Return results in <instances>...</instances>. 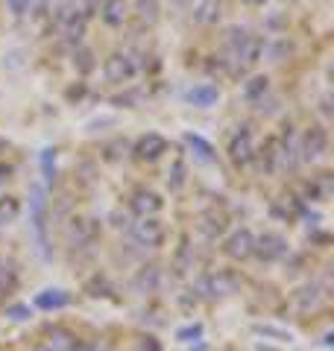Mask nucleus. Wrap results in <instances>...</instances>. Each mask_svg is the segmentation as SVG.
<instances>
[{
    "mask_svg": "<svg viewBox=\"0 0 334 351\" xmlns=\"http://www.w3.org/2000/svg\"><path fill=\"white\" fill-rule=\"evenodd\" d=\"M229 53H232V62H235L238 68H252L264 53V38L252 36L247 29H232L229 32Z\"/></svg>",
    "mask_w": 334,
    "mask_h": 351,
    "instance_id": "obj_1",
    "label": "nucleus"
},
{
    "mask_svg": "<svg viewBox=\"0 0 334 351\" xmlns=\"http://www.w3.org/2000/svg\"><path fill=\"white\" fill-rule=\"evenodd\" d=\"M129 237H132V243L135 246L159 249L164 243V226L155 217H144V219H138V223H132Z\"/></svg>",
    "mask_w": 334,
    "mask_h": 351,
    "instance_id": "obj_2",
    "label": "nucleus"
},
{
    "mask_svg": "<svg viewBox=\"0 0 334 351\" xmlns=\"http://www.w3.org/2000/svg\"><path fill=\"white\" fill-rule=\"evenodd\" d=\"M241 287L238 276H232V272H214V276H205L199 281V293L208 295V299H226V295H235Z\"/></svg>",
    "mask_w": 334,
    "mask_h": 351,
    "instance_id": "obj_3",
    "label": "nucleus"
},
{
    "mask_svg": "<svg viewBox=\"0 0 334 351\" xmlns=\"http://www.w3.org/2000/svg\"><path fill=\"white\" fill-rule=\"evenodd\" d=\"M287 252H291V246H287V240L282 234H273V232H267L261 237H255V249H252V255L264 261V263H273V261H282Z\"/></svg>",
    "mask_w": 334,
    "mask_h": 351,
    "instance_id": "obj_4",
    "label": "nucleus"
},
{
    "mask_svg": "<svg viewBox=\"0 0 334 351\" xmlns=\"http://www.w3.org/2000/svg\"><path fill=\"white\" fill-rule=\"evenodd\" d=\"M103 73H106L109 82L124 85L138 73V64H135V59H132L129 53H111V56L106 59V64H103Z\"/></svg>",
    "mask_w": 334,
    "mask_h": 351,
    "instance_id": "obj_5",
    "label": "nucleus"
},
{
    "mask_svg": "<svg viewBox=\"0 0 334 351\" xmlns=\"http://www.w3.org/2000/svg\"><path fill=\"white\" fill-rule=\"evenodd\" d=\"M329 149V132L320 123L308 126L302 135V144H299V152H302V161H320Z\"/></svg>",
    "mask_w": 334,
    "mask_h": 351,
    "instance_id": "obj_6",
    "label": "nucleus"
},
{
    "mask_svg": "<svg viewBox=\"0 0 334 351\" xmlns=\"http://www.w3.org/2000/svg\"><path fill=\"white\" fill-rule=\"evenodd\" d=\"M229 158L235 164H247L255 158V141H252L249 126H238L235 135L229 138Z\"/></svg>",
    "mask_w": 334,
    "mask_h": 351,
    "instance_id": "obj_7",
    "label": "nucleus"
},
{
    "mask_svg": "<svg viewBox=\"0 0 334 351\" xmlns=\"http://www.w3.org/2000/svg\"><path fill=\"white\" fill-rule=\"evenodd\" d=\"M252 249H255V234L249 232V228H238V232H232L226 237V243H223V252H226L232 261L252 258Z\"/></svg>",
    "mask_w": 334,
    "mask_h": 351,
    "instance_id": "obj_8",
    "label": "nucleus"
},
{
    "mask_svg": "<svg viewBox=\"0 0 334 351\" xmlns=\"http://www.w3.org/2000/svg\"><path fill=\"white\" fill-rule=\"evenodd\" d=\"M30 211H32V228H36V234H38V243H41V249L47 246V202H44V191L41 188H32L30 191Z\"/></svg>",
    "mask_w": 334,
    "mask_h": 351,
    "instance_id": "obj_9",
    "label": "nucleus"
},
{
    "mask_svg": "<svg viewBox=\"0 0 334 351\" xmlns=\"http://www.w3.org/2000/svg\"><path fill=\"white\" fill-rule=\"evenodd\" d=\"M132 152H135L138 161H155V158H162V152H167V141L162 135H155V132H150V135L138 138V144Z\"/></svg>",
    "mask_w": 334,
    "mask_h": 351,
    "instance_id": "obj_10",
    "label": "nucleus"
},
{
    "mask_svg": "<svg viewBox=\"0 0 334 351\" xmlns=\"http://www.w3.org/2000/svg\"><path fill=\"white\" fill-rule=\"evenodd\" d=\"M129 205H132V211H135L144 219V217H155V214H159L164 199H162L159 193H153V191H135V193H132V202Z\"/></svg>",
    "mask_w": 334,
    "mask_h": 351,
    "instance_id": "obj_11",
    "label": "nucleus"
},
{
    "mask_svg": "<svg viewBox=\"0 0 334 351\" xmlns=\"http://www.w3.org/2000/svg\"><path fill=\"white\" fill-rule=\"evenodd\" d=\"M322 299H326V293H322L320 284H305V287H299V290L293 293V304H296L302 313L317 311V307L322 304Z\"/></svg>",
    "mask_w": 334,
    "mask_h": 351,
    "instance_id": "obj_12",
    "label": "nucleus"
},
{
    "mask_svg": "<svg viewBox=\"0 0 334 351\" xmlns=\"http://www.w3.org/2000/svg\"><path fill=\"white\" fill-rule=\"evenodd\" d=\"M159 287H162V269L159 267H144V269H138V276L132 278V290L138 295L155 293Z\"/></svg>",
    "mask_w": 334,
    "mask_h": 351,
    "instance_id": "obj_13",
    "label": "nucleus"
},
{
    "mask_svg": "<svg viewBox=\"0 0 334 351\" xmlns=\"http://www.w3.org/2000/svg\"><path fill=\"white\" fill-rule=\"evenodd\" d=\"M126 12H129L126 0H103V6H100V18H103V24H109V27H120V24H124Z\"/></svg>",
    "mask_w": 334,
    "mask_h": 351,
    "instance_id": "obj_14",
    "label": "nucleus"
},
{
    "mask_svg": "<svg viewBox=\"0 0 334 351\" xmlns=\"http://www.w3.org/2000/svg\"><path fill=\"white\" fill-rule=\"evenodd\" d=\"M258 167L264 173H276L278 167H282V147H278V138H270L261 147V152H258Z\"/></svg>",
    "mask_w": 334,
    "mask_h": 351,
    "instance_id": "obj_15",
    "label": "nucleus"
},
{
    "mask_svg": "<svg viewBox=\"0 0 334 351\" xmlns=\"http://www.w3.org/2000/svg\"><path fill=\"white\" fill-rule=\"evenodd\" d=\"M185 100L197 108H211L220 100V91H217V85H194L191 91L185 94Z\"/></svg>",
    "mask_w": 334,
    "mask_h": 351,
    "instance_id": "obj_16",
    "label": "nucleus"
},
{
    "mask_svg": "<svg viewBox=\"0 0 334 351\" xmlns=\"http://www.w3.org/2000/svg\"><path fill=\"white\" fill-rule=\"evenodd\" d=\"M68 304H71V295L59 287L41 290L36 295V307H41V311H62V307H68Z\"/></svg>",
    "mask_w": 334,
    "mask_h": 351,
    "instance_id": "obj_17",
    "label": "nucleus"
},
{
    "mask_svg": "<svg viewBox=\"0 0 334 351\" xmlns=\"http://www.w3.org/2000/svg\"><path fill=\"white\" fill-rule=\"evenodd\" d=\"M267 91H270V80H267V76H249V80L243 82L241 97L247 103H261L267 97Z\"/></svg>",
    "mask_w": 334,
    "mask_h": 351,
    "instance_id": "obj_18",
    "label": "nucleus"
},
{
    "mask_svg": "<svg viewBox=\"0 0 334 351\" xmlns=\"http://www.w3.org/2000/svg\"><path fill=\"white\" fill-rule=\"evenodd\" d=\"M223 18V0H199V6L194 9L197 24H217Z\"/></svg>",
    "mask_w": 334,
    "mask_h": 351,
    "instance_id": "obj_19",
    "label": "nucleus"
},
{
    "mask_svg": "<svg viewBox=\"0 0 334 351\" xmlns=\"http://www.w3.org/2000/svg\"><path fill=\"white\" fill-rule=\"evenodd\" d=\"M185 144L194 149V158H197L199 164H211V161L217 158V156H214V147H211L205 138L194 135V132H188V135H185Z\"/></svg>",
    "mask_w": 334,
    "mask_h": 351,
    "instance_id": "obj_20",
    "label": "nucleus"
},
{
    "mask_svg": "<svg viewBox=\"0 0 334 351\" xmlns=\"http://www.w3.org/2000/svg\"><path fill=\"white\" fill-rule=\"evenodd\" d=\"M21 214V202L15 199V196H0V228L15 223Z\"/></svg>",
    "mask_w": 334,
    "mask_h": 351,
    "instance_id": "obj_21",
    "label": "nucleus"
},
{
    "mask_svg": "<svg viewBox=\"0 0 334 351\" xmlns=\"http://www.w3.org/2000/svg\"><path fill=\"white\" fill-rule=\"evenodd\" d=\"M199 228H203L208 237H217L223 228H226V217L217 214V211H208V214L199 217Z\"/></svg>",
    "mask_w": 334,
    "mask_h": 351,
    "instance_id": "obj_22",
    "label": "nucleus"
},
{
    "mask_svg": "<svg viewBox=\"0 0 334 351\" xmlns=\"http://www.w3.org/2000/svg\"><path fill=\"white\" fill-rule=\"evenodd\" d=\"M74 343H76L74 334L62 331V328H53L50 337H47V343H44V346H47L50 351H71V348H74Z\"/></svg>",
    "mask_w": 334,
    "mask_h": 351,
    "instance_id": "obj_23",
    "label": "nucleus"
},
{
    "mask_svg": "<svg viewBox=\"0 0 334 351\" xmlns=\"http://www.w3.org/2000/svg\"><path fill=\"white\" fill-rule=\"evenodd\" d=\"M188 167H185V161H173V167L170 173H167V188H170L173 193H179L185 188V182H188Z\"/></svg>",
    "mask_w": 334,
    "mask_h": 351,
    "instance_id": "obj_24",
    "label": "nucleus"
},
{
    "mask_svg": "<svg viewBox=\"0 0 334 351\" xmlns=\"http://www.w3.org/2000/svg\"><path fill=\"white\" fill-rule=\"evenodd\" d=\"M71 240H76V243H88V240L94 237V228H91V219H74L71 223Z\"/></svg>",
    "mask_w": 334,
    "mask_h": 351,
    "instance_id": "obj_25",
    "label": "nucleus"
},
{
    "mask_svg": "<svg viewBox=\"0 0 334 351\" xmlns=\"http://www.w3.org/2000/svg\"><path fill=\"white\" fill-rule=\"evenodd\" d=\"M252 331L258 334V337H270V339H276V343H291V339H293L291 331H285V328H276V325H252Z\"/></svg>",
    "mask_w": 334,
    "mask_h": 351,
    "instance_id": "obj_26",
    "label": "nucleus"
},
{
    "mask_svg": "<svg viewBox=\"0 0 334 351\" xmlns=\"http://www.w3.org/2000/svg\"><path fill=\"white\" fill-rule=\"evenodd\" d=\"M135 12L141 21L155 24V21H159V0H135Z\"/></svg>",
    "mask_w": 334,
    "mask_h": 351,
    "instance_id": "obj_27",
    "label": "nucleus"
},
{
    "mask_svg": "<svg viewBox=\"0 0 334 351\" xmlns=\"http://www.w3.org/2000/svg\"><path fill=\"white\" fill-rule=\"evenodd\" d=\"M194 267V252L188 243H182V249L176 252V261H173V269H176V276H185L188 269Z\"/></svg>",
    "mask_w": 334,
    "mask_h": 351,
    "instance_id": "obj_28",
    "label": "nucleus"
},
{
    "mask_svg": "<svg viewBox=\"0 0 334 351\" xmlns=\"http://www.w3.org/2000/svg\"><path fill=\"white\" fill-rule=\"evenodd\" d=\"M94 64H97V62H94V53L88 50V47H80V50L74 53V68L80 71V73H91Z\"/></svg>",
    "mask_w": 334,
    "mask_h": 351,
    "instance_id": "obj_29",
    "label": "nucleus"
},
{
    "mask_svg": "<svg viewBox=\"0 0 334 351\" xmlns=\"http://www.w3.org/2000/svg\"><path fill=\"white\" fill-rule=\"evenodd\" d=\"M176 339H179V343H199V339H203V325H185V328H179V331H176Z\"/></svg>",
    "mask_w": 334,
    "mask_h": 351,
    "instance_id": "obj_30",
    "label": "nucleus"
},
{
    "mask_svg": "<svg viewBox=\"0 0 334 351\" xmlns=\"http://www.w3.org/2000/svg\"><path fill=\"white\" fill-rule=\"evenodd\" d=\"M41 170H44L47 184H53V179H56V149H44L41 152Z\"/></svg>",
    "mask_w": 334,
    "mask_h": 351,
    "instance_id": "obj_31",
    "label": "nucleus"
},
{
    "mask_svg": "<svg viewBox=\"0 0 334 351\" xmlns=\"http://www.w3.org/2000/svg\"><path fill=\"white\" fill-rule=\"evenodd\" d=\"M85 290H88V295H109L111 287H109V281H106V278L94 276L91 281H88V287H85Z\"/></svg>",
    "mask_w": 334,
    "mask_h": 351,
    "instance_id": "obj_32",
    "label": "nucleus"
},
{
    "mask_svg": "<svg viewBox=\"0 0 334 351\" xmlns=\"http://www.w3.org/2000/svg\"><path fill=\"white\" fill-rule=\"evenodd\" d=\"M15 284H18V276L12 269H0V293H9V290H15Z\"/></svg>",
    "mask_w": 334,
    "mask_h": 351,
    "instance_id": "obj_33",
    "label": "nucleus"
},
{
    "mask_svg": "<svg viewBox=\"0 0 334 351\" xmlns=\"http://www.w3.org/2000/svg\"><path fill=\"white\" fill-rule=\"evenodd\" d=\"M6 6H9V12H12L15 18H21V15H27L30 0H6Z\"/></svg>",
    "mask_w": 334,
    "mask_h": 351,
    "instance_id": "obj_34",
    "label": "nucleus"
},
{
    "mask_svg": "<svg viewBox=\"0 0 334 351\" xmlns=\"http://www.w3.org/2000/svg\"><path fill=\"white\" fill-rule=\"evenodd\" d=\"M9 316H12V319H18V322H24V319H30V307L27 304H12L6 311Z\"/></svg>",
    "mask_w": 334,
    "mask_h": 351,
    "instance_id": "obj_35",
    "label": "nucleus"
},
{
    "mask_svg": "<svg viewBox=\"0 0 334 351\" xmlns=\"http://www.w3.org/2000/svg\"><path fill=\"white\" fill-rule=\"evenodd\" d=\"M85 348H88V351H115L109 339H94V343H85Z\"/></svg>",
    "mask_w": 334,
    "mask_h": 351,
    "instance_id": "obj_36",
    "label": "nucleus"
},
{
    "mask_svg": "<svg viewBox=\"0 0 334 351\" xmlns=\"http://www.w3.org/2000/svg\"><path fill=\"white\" fill-rule=\"evenodd\" d=\"M9 176H12V164H0V184H3Z\"/></svg>",
    "mask_w": 334,
    "mask_h": 351,
    "instance_id": "obj_37",
    "label": "nucleus"
},
{
    "mask_svg": "<svg viewBox=\"0 0 334 351\" xmlns=\"http://www.w3.org/2000/svg\"><path fill=\"white\" fill-rule=\"evenodd\" d=\"M167 3H170L173 9H188L191 6V0H167Z\"/></svg>",
    "mask_w": 334,
    "mask_h": 351,
    "instance_id": "obj_38",
    "label": "nucleus"
},
{
    "mask_svg": "<svg viewBox=\"0 0 334 351\" xmlns=\"http://www.w3.org/2000/svg\"><path fill=\"white\" fill-rule=\"evenodd\" d=\"M141 348H144V351H159V346H155V343H147V339L141 343Z\"/></svg>",
    "mask_w": 334,
    "mask_h": 351,
    "instance_id": "obj_39",
    "label": "nucleus"
},
{
    "mask_svg": "<svg viewBox=\"0 0 334 351\" xmlns=\"http://www.w3.org/2000/svg\"><path fill=\"white\" fill-rule=\"evenodd\" d=\"M191 351H208V348L203 346V339H199V343H191Z\"/></svg>",
    "mask_w": 334,
    "mask_h": 351,
    "instance_id": "obj_40",
    "label": "nucleus"
},
{
    "mask_svg": "<svg viewBox=\"0 0 334 351\" xmlns=\"http://www.w3.org/2000/svg\"><path fill=\"white\" fill-rule=\"evenodd\" d=\"M71 351H88V348H85V343H74V348H71Z\"/></svg>",
    "mask_w": 334,
    "mask_h": 351,
    "instance_id": "obj_41",
    "label": "nucleus"
},
{
    "mask_svg": "<svg viewBox=\"0 0 334 351\" xmlns=\"http://www.w3.org/2000/svg\"><path fill=\"white\" fill-rule=\"evenodd\" d=\"M32 351H50L47 346H36V348H32Z\"/></svg>",
    "mask_w": 334,
    "mask_h": 351,
    "instance_id": "obj_42",
    "label": "nucleus"
},
{
    "mask_svg": "<svg viewBox=\"0 0 334 351\" xmlns=\"http://www.w3.org/2000/svg\"><path fill=\"white\" fill-rule=\"evenodd\" d=\"M247 3H264V0H247Z\"/></svg>",
    "mask_w": 334,
    "mask_h": 351,
    "instance_id": "obj_43",
    "label": "nucleus"
},
{
    "mask_svg": "<svg viewBox=\"0 0 334 351\" xmlns=\"http://www.w3.org/2000/svg\"><path fill=\"white\" fill-rule=\"evenodd\" d=\"M3 147H6V144H3V138H0V152H3Z\"/></svg>",
    "mask_w": 334,
    "mask_h": 351,
    "instance_id": "obj_44",
    "label": "nucleus"
}]
</instances>
